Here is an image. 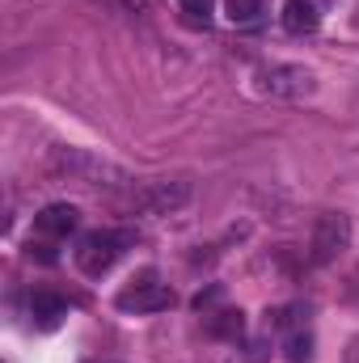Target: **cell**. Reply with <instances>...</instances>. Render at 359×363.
<instances>
[{"instance_id":"3957f363","label":"cell","mask_w":359,"mask_h":363,"mask_svg":"<svg viewBox=\"0 0 359 363\" xmlns=\"http://www.w3.org/2000/svg\"><path fill=\"white\" fill-rule=\"evenodd\" d=\"M347 245H351V220H347L343 211H326V216H317V224H313V241H309V258H313L317 267H330Z\"/></svg>"},{"instance_id":"9a60e30c","label":"cell","mask_w":359,"mask_h":363,"mask_svg":"<svg viewBox=\"0 0 359 363\" xmlns=\"http://www.w3.org/2000/svg\"><path fill=\"white\" fill-rule=\"evenodd\" d=\"M347 363H359V338H351V347H347Z\"/></svg>"},{"instance_id":"277c9868","label":"cell","mask_w":359,"mask_h":363,"mask_svg":"<svg viewBox=\"0 0 359 363\" xmlns=\"http://www.w3.org/2000/svg\"><path fill=\"white\" fill-rule=\"evenodd\" d=\"M190 203V182H144V186H136L131 190V207L136 211H153V216H170V211H178Z\"/></svg>"},{"instance_id":"6da1fadb","label":"cell","mask_w":359,"mask_h":363,"mask_svg":"<svg viewBox=\"0 0 359 363\" xmlns=\"http://www.w3.org/2000/svg\"><path fill=\"white\" fill-rule=\"evenodd\" d=\"M136 241V233H118V228H93L85 233L81 241H77V267L81 274H89V279H101V274L110 271L118 258H123V250Z\"/></svg>"},{"instance_id":"4fadbf2b","label":"cell","mask_w":359,"mask_h":363,"mask_svg":"<svg viewBox=\"0 0 359 363\" xmlns=\"http://www.w3.org/2000/svg\"><path fill=\"white\" fill-rule=\"evenodd\" d=\"M182 9H186L194 21H207V13H211V0H182Z\"/></svg>"},{"instance_id":"5b68a950","label":"cell","mask_w":359,"mask_h":363,"mask_svg":"<svg viewBox=\"0 0 359 363\" xmlns=\"http://www.w3.org/2000/svg\"><path fill=\"white\" fill-rule=\"evenodd\" d=\"M254 85L267 97H309V93L317 89L313 72L300 68V64H270V68H263L254 77Z\"/></svg>"},{"instance_id":"30bf717a","label":"cell","mask_w":359,"mask_h":363,"mask_svg":"<svg viewBox=\"0 0 359 363\" xmlns=\"http://www.w3.org/2000/svg\"><path fill=\"white\" fill-rule=\"evenodd\" d=\"M283 359L287 363H309L313 359V334L309 330H292L283 338Z\"/></svg>"},{"instance_id":"ba28073f","label":"cell","mask_w":359,"mask_h":363,"mask_svg":"<svg viewBox=\"0 0 359 363\" xmlns=\"http://www.w3.org/2000/svg\"><path fill=\"white\" fill-rule=\"evenodd\" d=\"M317 4L313 0H287L283 4V30L287 34H296V38H304V34H313L317 30Z\"/></svg>"},{"instance_id":"9c48e42d","label":"cell","mask_w":359,"mask_h":363,"mask_svg":"<svg viewBox=\"0 0 359 363\" xmlns=\"http://www.w3.org/2000/svg\"><path fill=\"white\" fill-rule=\"evenodd\" d=\"M207 330H211L216 338H228V342H237V338L245 334V313H241V308H220V313H211Z\"/></svg>"},{"instance_id":"5bb4252c","label":"cell","mask_w":359,"mask_h":363,"mask_svg":"<svg viewBox=\"0 0 359 363\" xmlns=\"http://www.w3.org/2000/svg\"><path fill=\"white\" fill-rule=\"evenodd\" d=\"M216 300H220V287H216V283H211V287H207V291H199V296H194V308H199V313H203V308H211V304H216Z\"/></svg>"},{"instance_id":"7c38bea8","label":"cell","mask_w":359,"mask_h":363,"mask_svg":"<svg viewBox=\"0 0 359 363\" xmlns=\"http://www.w3.org/2000/svg\"><path fill=\"white\" fill-rule=\"evenodd\" d=\"M26 254H30V258H38L43 267H55V262H60V254H55V245H51V241H30V245H26Z\"/></svg>"},{"instance_id":"52a82bcc","label":"cell","mask_w":359,"mask_h":363,"mask_svg":"<svg viewBox=\"0 0 359 363\" xmlns=\"http://www.w3.org/2000/svg\"><path fill=\"white\" fill-rule=\"evenodd\" d=\"M30 317H34L43 330H55V325L68 317V300L55 296V291H34V296H30Z\"/></svg>"},{"instance_id":"7a4b0ae2","label":"cell","mask_w":359,"mask_h":363,"mask_svg":"<svg viewBox=\"0 0 359 363\" xmlns=\"http://www.w3.org/2000/svg\"><path fill=\"white\" fill-rule=\"evenodd\" d=\"M174 287L161 283L157 271H140L118 296H114V308L123 313H161V308H174Z\"/></svg>"},{"instance_id":"8fae6325","label":"cell","mask_w":359,"mask_h":363,"mask_svg":"<svg viewBox=\"0 0 359 363\" xmlns=\"http://www.w3.org/2000/svg\"><path fill=\"white\" fill-rule=\"evenodd\" d=\"M228 9V21H254L263 13V0H224Z\"/></svg>"},{"instance_id":"8992f818","label":"cell","mask_w":359,"mask_h":363,"mask_svg":"<svg viewBox=\"0 0 359 363\" xmlns=\"http://www.w3.org/2000/svg\"><path fill=\"white\" fill-rule=\"evenodd\" d=\"M34 228H38L43 237H68V233L81 228V211H77L72 203H47V207L34 216Z\"/></svg>"}]
</instances>
